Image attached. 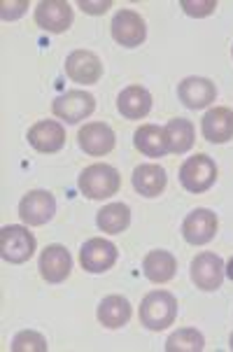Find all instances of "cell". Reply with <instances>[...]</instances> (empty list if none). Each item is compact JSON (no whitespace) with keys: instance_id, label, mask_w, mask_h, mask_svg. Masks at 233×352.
Here are the masks:
<instances>
[{"instance_id":"14","label":"cell","mask_w":233,"mask_h":352,"mask_svg":"<svg viewBox=\"0 0 233 352\" xmlns=\"http://www.w3.org/2000/svg\"><path fill=\"white\" fill-rule=\"evenodd\" d=\"M177 96L189 110H203L217 98V87L208 77H187L177 87Z\"/></svg>"},{"instance_id":"25","label":"cell","mask_w":233,"mask_h":352,"mask_svg":"<svg viewBox=\"0 0 233 352\" xmlns=\"http://www.w3.org/2000/svg\"><path fill=\"white\" fill-rule=\"evenodd\" d=\"M203 348H206L203 333L196 329H177L166 341V350L168 352H201Z\"/></svg>"},{"instance_id":"32","label":"cell","mask_w":233,"mask_h":352,"mask_svg":"<svg viewBox=\"0 0 233 352\" xmlns=\"http://www.w3.org/2000/svg\"><path fill=\"white\" fill-rule=\"evenodd\" d=\"M231 52H233V50H231Z\"/></svg>"},{"instance_id":"24","label":"cell","mask_w":233,"mask_h":352,"mask_svg":"<svg viewBox=\"0 0 233 352\" xmlns=\"http://www.w3.org/2000/svg\"><path fill=\"white\" fill-rule=\"evenodd\" d=\"M164 131H166V138H168L170 152L184 154V152L191 150L194 138H196V131H194V124H191L189 119H182V117L170 119Z\"/></svg>"},{"instance_id":"4","label":"cell","mask_w":233,"mask_h":352,"mask_svg":"<svg viewBox=\"0 0 233 352\" xmlns=\"http://www.w3.org/2000/svg\"><path fill=\"white\" fill-rule=\"evenodd\" d=\"M217 180V164L208 154H196L187 159L180 168V182L182 187L191 194H203L212 187Z\"/></svg>"},{"instance_id":"18","label":"cell","mask_w":233,"mask_h":352,"mask_svg":"<svg viewBox=\"0 0 233 352\" xmlns=\"http://www.w3.org/2000/svg\"><path fill=\"white\" fill-rule=\"evenodd\" d=\"M117 110L126 119H142L152 110V94L145 87H126L117 96Z\"/></svg>"},{"instance_id":"12","label":"cell","mask_w":233,"mask_h":352,"mask_svg":"<svg viewBox=\"0 0 233 352\" xmlns=\"http://www.w3.org/2000/svg\"><path fill=\"white\" fill-rule=\"evenodd\" d=\"M65 73L77 85H96L103 77V63L93 52L77 50L65 58Z\"/></svg>"},{"instance_id":"9","label":"cell","mask_w":233,"mask_h":352,"mask_svg":"<svg viewBox=\"0 0 233 352\" xmlns=\"http://www.w3.org/2000/svg\"><path fill=\"white\" fill-rule=\"evenodd\" d=\"M217 234V214L208 208H196L182 222V236L189 245H206Z\"/></svg>"},{"instance_id":"21","label":"cell","mask_w":233,"mask_h":352,"mask_svg":"<svg viewBox=\"0 0 233 352\" xmlns=\"http://www.w3.org/2000/svg\"><path fill=\"white\" fill-rule=\"evenodd\" d=\"M131 303L126 296H119V294H112V296H105L98 306V322L107 329H119L124 327L126 322L131 320Z\"/></svg>"},{"instance_id":"23","label":"cell","mask_w":233,"mask_h":352,"mask_svg":"<svg viewBox=\"0 0 233 352\" xmlns=\"http://www.w3.org/2000/svg\"><path fill=\"white\" fill-rule=\"evenodd\" d=\"M96 224L103 234H122L131 224V208L126 203H107L96 214Z\"/></svg>"},{"instance_id":"1","label":"cell","mask_w":233,"mask_h":352,"mask_svg":"<svg viewBox=\"0 0 233 352\" xmlns=\"http://www.w3.org/2000/svg\"><path fill=\"white\" fill-rule=\"evenodd\" d=\"M177 318V299L170 292H149L140 303V322L149 331H164Z\"/></svg>"},{"instance_id":"11","label":"cell","mask_w":233,"mask_h":352,"mask_svg":"<svg viewBox=\"0 0 233 352\" xmlns=\"http://www.w3.org/2000/svg\"><path fill=\"white\" fill-rule=\"evenodd\" d=\"M35 23L47 33H63L73 26V8L65 0H43L35 8Z\"/></svg>"},{"instance_id":"19","label":"cell","mask_w":233,"mask_h":352,"mask_svg":"<svg viewBox=\"0 0 233 352\" xmlns=\"http://www.w3.org/2000/svg\"><path fill=\"white\" fill-rule=\"evenodd\" d=\"M166 170L157 164H140L133 170V189L145 199H154L166 189Z\"/></svg>"},{"instance_id":"30","label":"cell","mask_w":233,"mask_h":352,"mask_svg":"<svg viewBox=\"0 0 233 352\" xmlns=\"http://www.w3.org/2000/svg\"><path fill=\"white\" fill-rule=\"evenodd\" d=\"M224 273H226V278H229V280H233V256H231V261H229V264H226Z\"/></svg>"},{"instance_id":"7","label":"cell","mask_w":233,"mask_h":352,"mask_svg":"<svg viewBox=\"0 0 233 352\" xmlns=\"http://www.w3.org/2000/svg\"><path fill=\"white\" fill-rule=\"evenodd\" d=\"M56 214V199L45 189H33L19 203V217L28 226H43Z\"/></svg>"},{"instance_id":"13","label":"cell","mask_w":233,"mask_h":352,"mask_svg":"<svg viewBox=\"0 0 233 352\" xmlns=\"http://www.w3.org/2000/svg\"><path fill=\"white\" fill-rule=\"evenodd\" d=\"M77 140H80V147L89 157H105V154L115 150V142H117L115 131L103 122L85 124L80 129V133H77Z\"/></svg>"},{"instance_id":"26","label":"cell","mask_w":233,"mask_h":352,"mask_svg":"<svg viewBox=\"0 0 233 352\" xmlns=\"http://www.w3.org/2000/svg\"><path fill=\"white\" fill-rule=\"evenodd\" d=\"M14 352H47V341L38 331H21L12 341Z\"/></svg>"},{"instance_id":"31","label":"cell","mask_w":233,"mask_h":352,"mask_svg":"<svg viewBox=\"0 0 233 352\" xmlns=\"http://www.w3.org/2000/svg\"><path fill=\"white\" fill-rule=\"evenodd\" d=\"M229 348L233 350V333H231V338H229Z\"/></svg>"},{"instance_id":"22","label":"cell","mask_w":233,"mask_h":352,"mask_svg":"<svg viewBox=\"0 0 233 352\" xmlns=\"http://www.w3.org/2000/svg\"><path fill=\"white\" fill-rule=\"evenodd\" d=\"M142 271H145L147 280H152V283H168L177 271V259L170 252H166V250H154L142 261Z\"/></svg>"},{"instance_id":"5","label":"cell","mask_w":233,"mask_h":352,"mask_svg":"<svg viewBox=\"0 0 233 352\" xmlns=\"http://www.w3.org/2000/svg\"><path fill=\"white\" fill-rule=\"evenodd\" d=\"M52 110L65 124H80L82 119H87L96 110V98L89 91L73 89V91H65L63 96L54 100Z\"/></svg>"},{"instance_id":"10","label":"cell","mask_w":233,"mask_h":352,"mask_svg":"<svg viewBox=\"0 0 233 352\" xmlns=\"http://www.w3.org/2000/svg\"><path fill=\"white\" fill-rule=\"evenodd\" d=\"M117 261V245L105 238H91L80 250V264L89 273H105Z\"/></svg>"},{"instance_id":"20","label":"cell","mask_w":233,"mask_h":352,"mask_svg":"<svg viewBox=\"0 0 233 352\" xmlns=\"http://www.w3.org/2000/svg\"><path fill=\"white\" fill-rule=\"evenodd\" d=\"M133 145H135V150H138V152H142L145 157H152V159H159V157H164V154L170 152L168 138H166V131L159 129V126H152V124L140 126L138 131H135V133H133Z\"/></svg>"},{"instance_id":"8","label":"cell","mask_w":233,"mask_h":352,"mask_svg":"<svg viewBox=\"0 0 233 352\" xmlns=\"http://www.w3.org/2000/svg\"><path fill=\"white\" fill-rule=\"evenodd\" d=\"M112 38L122 47H140L147 38L145 19L133 10H119L112 19Z\"/></svg>"},{"instance_id":"2","label":"cell","mask_w":233,"mask_h":352,"mask_svg":"<svg viewBox=\"0 0 233 352\" xmlns=\"http://www.w3.org/2000/svg\"><path fill=\"white\" fill-rule=\"evenodd\" d=\"M80 192L87 196V199H93V201H103V199H110L119 192L122 187V177H119L117 168L107 164H93L89 168L82 170L80 175Z\"/></svg>"},{"instance_id":"27","label":"cell","mask_w":233,"mask_h":352,"mask_svg":"<svg viewBox=\"0 0 233 352\" xmlns=\"http://www.w3.org/2000/svg\"><path fill=\"white\" fill-rule=\"evenodd\" d=\"M180 5L189 16H208L217 10V0H182Z\"/></svg>"},{"instance_id":"29","label":"cell","mask_w":233,"mask_h":352,"mask_svg":"<svg viewBox=\"0 0 233 352\" xmlns=\"http://www.w3.org/2000/svg\"><path fill=\"white\" fill-rule=\"evenodd\" d=\"M80 8L89 12V14H105L107 10L112 8L110 0H105V3H89V0H80Z\"/></svg>"},{"instance_id":"16","label":"cell","mask_w":233,"mask_h":352,"mask_svg":"<svg viewBox=\"0 0 233 352\" xmlns=\"http://www.w3.org/2000/svg\"><path fill=\"white\" fill-rule=\"evenodd\" d=\"M28 142H31L33 150L43 154H54L65 145V129L58 122L43 119V122L33 124L28 129Z\"/></svg>"},{"instance_id":"28","label":"cell","mask_w":233,"mask_h":352,"mask_svg":"<svg viewBox=\"0 0 233 352\" xmlns=\"http://www.w3.org/2000/svg\"><path fill=\"white\" fill-rule=\"evenodd\" d=\"M26 8H28V3H3V5H0V10H3L0 14H3L5 21H8V19L12 21V19H19Z\"/></svg>"},{"instance_id":"15","label":"cell","mask_w":233,"mask_h":352,"mask_svg":"<svg viewBox=\"0 0 233 352\" xmlns=\"http://www.w3.org/2000/svg\"><path fill=\"white\" fill-rule=\"evenodd\" d=\"M73 271V256L63 245H47L40 254V276L47 283H63Z\"/></svg>"},{"instance_id":"6","label":"cell","mask_w":233,"mask_h":352,"mask_svg":"<svg viewBox=\"0 0 233 352\" xmlns=\"http://www.w3.org/2000/svg\"><path fill=\"white\" fill-rule=\"evenodd\" d=\"M224 261L214 252H201L191 261V280L203 292H214L222 287L224 280Z\"/></svg>"},{"instance_id":"3","label":"cell","mask_w":233,"mask_h":352,"mask_svg":"<svg viewBox=\"0 0 233 352\" xmlns=\"http://www.w3.org/2000/svg\"><path fill=\"white\" fill-rule=\"evenodd\" d=\"M35 252V236L21 224H8L0 229V256L8 264H23Z\"/></svg>"},{"instance_id":"17","label":"cell","mask_w":233,"mask_h":352,"mask_svg":"<svg viewBox=\"0 0 233 352\" xmlns=\"http://www.w3.org/2000/svg\"><path fill=\"white\" fill-rule=\"evenodd\" d=\"M203 138L212 145H224L233 138V110L229 107H212L201 122Z\"/></svg>"}]
</instances>
